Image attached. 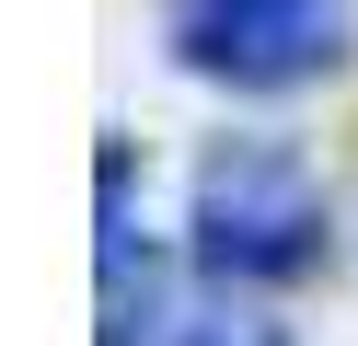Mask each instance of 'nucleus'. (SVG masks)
<instances>
[{"label": "nucleus", "mask_w": 358, "mask_h": 346, "mask_svg": "<svg viewBox=\"0 0 358 346\" xmlns=\"http://www.w3.org/2000/svg\"><path fill=\"white\" fill-rule=\"evenodd\" d=\"M150 346H278V323H255V312H162Z\"/></svg>", "instance_id": "nucleus-3"}, {"label": "nucleus", "mask_w": 358, "mask_h": 346, "mask_svg": "<svg viewBox=\"0 0 358 346\" xmlns=\"http://www.w3.org/2000/svg\"><path fill=\"white\" fill-rule=\"evenodd\" d=\"M196 254L220 277H301L324 254V185L278 138H231L196 173Z\"/></svg>", "instance_id": "nucleus-1"}, {"label": "nucleus", "mask_w": 358, "mask_h": 346, "mask_svg": "<svg viewBox=\"0 0 358 346\" xmlns=\"http://www.w3.org/2000/svg\"><path fill=\"white\" fill-rule=\"evenodd\" d=\"M162 12H173L185 69L243 81V92H289L347 58V0H162Z\"/></svg>", "instance_id": "nucleus-2"}]
</instances>
